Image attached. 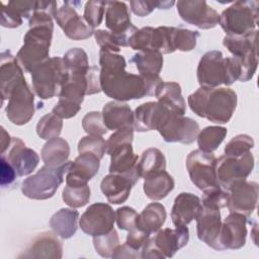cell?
I'll list each match as a JSON object with an SVG mask.
<instances>
[{"instance_id": "5b68a950", "label": "cell", "mask_w": 259, "mask_h": 259, "mask_svg": "<svg viewBox=\"0 0 259 259\" xmlns=\"http://www.w3.org/2000/svg\"><path fill=\"white\" fill-rule=\"evenodd\" d=\"M188 240L189 231L186 226L159 230L154 237H149L143 245L141 258L164 259L173 257L179 249L188 243Z\"/></svg>"}, {"instance_id": "2e32d148", "label": "cell", "mask_w": 259, "mask_h": 259, "mask_svg": "<svg viewBox=\"0 0 259 259\" xmlns=\"http://www.w3.org/2000/svg\"><path fill=\"white\" fill-rule=\"evenodd\" d=\"M228 209L230 212H238L249 218L255 210L259 186L255 181L240 180L233 183L228 189Z\"/></svg>"}, {"instance_id": "44dd1931", "label": "cell", "mask_w": 259, "mask_h": 259, "mask_svg": "<svg viewBox=\"0 0 259 259\" xmlns=\"http://www.w3.org/2000/svg\"><path fill=\"white\" fill-rule=\"evenodd\" d=\"M109 156V172L125 176L135 185L140 179L138 172L139 157L134 153L132 144H123L116 147Z\"/></svg>"}, {"instance_id": "f907efd6", "label": "cell", "mask_w": 259, "mask_h": 259, "mask_svg": "<svg viewBox=\"0 0 259 259\" xmlns=\"http://www.w3.org/2000/svg\"><path fill=\"white\" fill-rule=\"evenodd\" d=\"M175 4L174 1H145V0H138V1H131V9L132 11L140 16L144 17L149 15L155 8L160 9H168Z\"/></svg>"}, {"instance_id": "d6a6232c", "label": "cell", "mask_w": 259, "mask_h": 259, "mask_svg": "<svg viewBox=\"0 0 259 259\" xmlns=\"http://www.w3.org/2000/svg\"><path fill=\"white\" fill-rule=\"evenodd\" d=\"M166 209L162 203L152 202L138 213L136 227L148 234L156 233L166 221Z\"/></svg>"}, {"instance_id": "6f0895ef", "label": "cell", "mask_w": 259, "mask_h": 259, "mask_svg": "<svg viewBox=\"0 0 259 259\" xmlns=\"http://www.w3.org/2000/svg\"><path fill=\"white\" fill-rule=\"evenodd\" d=\"M149 237H150V234L135 227L128 231L125 244H127L133 249L140 251V249L143 247V245L149 239Z\"/></svg>"}, {"instance_id": "9a60e30c", "label": "cell", "mask_w": 259, "mask_h": 259, "mask_svg": "<svg viewBox=\"0 0 259 259\" xmlns=\"http://www.w3.org/2000/svg\"><path fill=\"white\" fill-rule=\"evenodd\" d=\"M176 5L182 20L200 29L213 28L219 24V13L204 0H181Z\"/></svg>"}, {"instance_id": "bcb514c9", "label": "cell", "mask_w": 259, "mask_h": 259, "mask_svg": "<svg viewBox=\"0 0 259 259\" xmlns=\"http://www.w3.org/2000/svg\"><path fill=\"white\" fill-rule=\"evenodd\" d=\"M254 147V140L246 134L237 135L232 138L225 147V155L238 157L247 152Z\"/></svg>"}, {"instance_id": "7dc6e473", "label": "cell", "mask_w": 259, "mask_h": 259, "mask_svg": "<svg viewBox=\"0 0 259 259\" xmlns=\"http://www.w3.org/2000/svg\"><path fill=\"white\" fill-rule=\"evenodd\" d=\"M229 192L223 189L221 186L203 191L201 204L202 206L221 209L228 204Z\"/></svg>"}, {"instance_id": "52a82bcc", "label": "cell", "mask_w": 259, "mask_h": 259, "mask_svg": "<svg viewBox=\"0 0 259 259\" xmlns=\"http://www.w3.org/2000/svg\"><path fill=\"white\" fill-rule=\"evenodd\" d=\"M259 2L236 1L220 15V25L227 35H243L255 30L258 23Z\"/></svg>"}, {"instance_id": "94428289", "label": "cell", "mask_w": 259, "mask_h": 259, "mask_svg": "<svg viewBox=\"0 0 259 259\" xmlns=\"http://www.w3.org/2000/svg\"><path fill=\"white\" fill-rule=\"evenodd\" d=\"M12 138H10L9 134L5 131V128L1 127V154H4L11 145Z\"/></svg>"}, {"instance_id": "7bdbcfd3", "label": "cell", "mask_w": 259, "mask_h": 259, "mask_svg": "<svg viewBox=\"0 0 259 259\" xmlns=\"http://www.w3.org/2000/svg\"><path fill=\"white\" fill-rule=\"evenodd\" d=\"M90 193V187L87 184L78 187L67 185L63 190L62 198L67 205L77 208L82 207L89 202Z\"/></svg>"}, {"instance_id": "3957f363", "label": "cell", "mask_w": 259, "mask_h": 259, "mask_svg": "<svg viewBox=\"0 0 259 259\" xmlns=\"http://www.w3.org/2000/svg\"><path fill=\"white\" fill-rule=\"evenodd\" d=\"M54 26L34 25L29 27L23 36V46L16 55V60L21 68L31 71L49 59L50 47L53 37Z\"/></svg>"}, {"instance_id": "8fae6325", "label": "cell", "mask_w": 259, "mask_h": 259, "mask_svg": "<svg viewBox=\"0 0 259 259\" xmlns=\"http://www.w3.org/2000/svg\"><path fill=\"white\" fill-rule=\"evenodd\" d=\"M5 111L8 119L16 125H23L32 118L35 111L34 95L25 79L12 90Z\"/></svg>"}, {"instance_id": "e575fe53", "label": "cell", "mask_w": 259, "mask_h": 259, "mask_svg": "<svg viewBox=\"0 0 259 259\" xmlns=\"http://www.w3.org/2000/svg\"><path fill=\"white\" fill-rule=\"evenodd\" d=\"M70 155V146L62 138L49 140L41 149V159L45 165L49 167H59L68 161Z\"/></svg>"}, {"instance_id": "ab89813d", "label": "cell", "mask_w": 259, "mask_h": 259, "mask_svg": "<svg viewBox=\"0 0 259 259\" xmlns=\"http://www.w3.org/2000/svg\"><path fill=\"white\" fill-rule=\"evenodd\" d=\"M131 35L132 34L130 33L115 34L104 29H98L94 32L96 44L100 49L111 53H118L121 47H128V39Z\"/></svg>"}, {"instance_id": "680465c9", "label": "cell", "mask_w": 259, "mask_h": 259, "mask_svg": "<svg viewBox=\"0 0 259 259\" xmlns=\"http://www.w3.org/2000/svg\"><path fill=\"white\" fill-rule=\"evenodd\" d=\"M7 5L16 11L22 18L29 19L35 9L36 1H9Z\"/></svg>"}, {"instance_id": "f6af8a7d", "label": "cell", "mask_w": 259, "mask_h": 259, "mask_svg": "<svg viewBox=\"0 0 259 259\" xmlns=\"http://www.w3.org/2000/svg\"><path fill=\"white\" fill-rule=\"evenodd\" d=\"M106 142L101 136L88 135L83 137L78 143V152L90 153L95 155L98 159H102L105 154Z\"/></svg>"}, {"instance_id": "ac0fdd59", "label": "cell", "mask_w": 259, "mask_h": 259, "mask_svg": "<svg viewBox=\"0 0 259 259\" xmlns=\"http://www.w3.org/2000/svg\"><path fill=\"white\" fill-rule=\"evenodd\" d=\"M197 81L200 87L215 88L226 81V70L221 51L206 52L197 66Z\"/></svg>"}, {"instance_id": "4dcf8cb0", "label": "cell", "mask_w": 259, "mask_h": 259, "mask_svg": "<svg viewBox=\"0 0 259 259\" xmlns=\"http://www.w3.org/2000/svg\"><path fill=\"white\" fill-rule=\"evenodd\" d=\"M144 192L152 200L165 198L174 188V179L166 171H158L144 178Z\"/></svg>"}, {"instance_id": "91938a15", "label": "cell", "mask_w": 259, "mask_h": 259, "mask_svg": "<svg viewBox=\"0 0 259 259\" xmlns=\"http://www.w3.org/2000/svg\"><path fill=\"white\" fill-rule=\"evenodd\" d=\"M111 258H141V254L139 250L133 249L127 244L118 245L114 250Z\"/></svg>"}, {"instance_id": "7c38bea8", "label": "cell", "mask_w": 259, "mask_h": 259, "mask_svg": "<svg viewBox=\"0 0 259 259\" xmlns=\"http://www.w3.org/2000/svg\"><path fill=\"white\" fill-rule=\"evenodd\" d=\"M128 47L139 52H160L163 54L173 53L168 26H146L135 31L130 39Z\"/></svg>"}, {"instance_id": "9c48e42d", "label": "cell", "mask_w": 259, "mask_h": 259, "mask_svg": "<svg viewBox=\"0 0 259 259\" xmlns=\"http://www.w3.org/2000/svg\"><path fill=\"white\" fill-rule=\"evenodd\" d=\"M157 131L167 143L188 145L197 139L199 125L194 119L175 114L167 109L157 126Z\"/></svg>"}, {"instance_id": "484cf974", "label": "cell", "mask_w": 259, "mask_h": 259, "mask_svg": "<svg viewBox=\"0 0 259 259\" xmlns=\"http://www.w3.org/2000/svg\"><path fill=\"white\" fill-rule=\"evenodd\" d=\"M63 245L56 235L52 232L39 234L30 244L25 253L20 255L22 258H62Z\"/></svg>"}, {"instance_id": "f5cc1de1", "label": "cell", "mask_w": 259, "mask_h": 259, "mask_svg": "<svg viewBox=\"0 0 259 259\" xmlns=\"http://www.w3.org/2000/svg\"><path fill=\"white\" fill-rule=\"evenodd\" d=\"M138 212L130 206H121L115 210V222L117 227L123 231H130L136 227Z\"/></svg>"}, {"instance_id": "8992f818", "label": "cell", "mask_w": 259, "mask_h": 259, "mask_svg": "<svg viewBox=\"0 0 259 259\" xmlns=\"http://www.w3.org/2000/svg\"><path fill=\"white\" fill-rule=\"evenodd\" d=\"M71 162L67 161L59 167L42 166L35 174L22 181L21 191L23 195L36 200H45L54 196L64 181V175L67 173Z\"/></svg>"}, {"instance_id": "d6986e66", "label": "cell", "mask_w": 259, "mask_h": 259, "mask_svg": "<svg viewBox=\"0 0 259 259\" xmlns=\"http://www.w3.org/2000/svg\"><path fill=\"white\" fill-rule=\"evenodd\" d=\"M1 156L13 166L18 176L30 174L39 162V157L36 152L27 148L24 142L18 138H12L11 145L7 150V155L3 154Z\"/></svg>"}, {"instance_id": "8d00e7d4", "label": "cell", "mask_w": 259, "mask_h": 259, "mask_svg": "<svg viewBox=\"0 0 259 259\" xmlns=\"http://www.w3.org/2000/svg\"><path fill=\"white\" fill-rule=\"evenodd\" d=\"M166 159L164 154L157 148H149L142 153L138 161V172L140 178H145L150 174L165 170Z\"/></svg>"}, {"instance_id": "f546056e", "label": "cell", "mask_w": 259, "mask_h": 259, "mask_svg": "<svg viewBox=\"0 0 259 259\" xmlns=\"http://www.w3.org/2000/svg\"><path fill=\"white\" fill-rule=\"evenodd\" d=\"M155 96L158 102L170 112L184 115L186 105L181 94V87L178 83L162 81L155 91Z\"/></svg>"}, {"instance_id": "ffe728a7", "label": "cell", "mask_w": 259, "mask_h": 259, "mask_svg": "<svg viewBox=\"0 0 259 259\" xmlns=\"http://www.w3.org/2000/svg\"><path fill=\"white\" fill-rule=\"evenodd\" d=\"M100 159L90 153H80L71 162L66 173V184L73 187L86 185L98 172Z\"/></svg>"}, {"instance_id": "f1b7e54d", "label": "cell", "mask_w": 259, "mask_h": 259, "mask_svg": "<svg viewBox=\"0 0 259 259\" xmlns=\"http://www.w3.org/2000/svg\"><path fill=\"white\" fill-rule=\"evenodd\" d=\"M133 183L123 175L110 173L103 177L100 189L110 203L120 204L124 202L131 193Z\"/></svg>"}, {"instance_id": "c3c4849f", "label": "cell", "mask_w": 259, "mask_h": 259, "mask_svg": "<svg viewBox=\"0 0 259 259\" xmlns=\"http://www.w3.org/2000/svg\"><path fill=\"white\" fill-rule=\"evenodd\" d=\"M107 2L105 1H88L84 8V19L92 27L100 25L104 16L105 6Z\"/></svg>"}, {"instance_id": "9f6ffc18", "label": "cell", "mask_w": 259, "mask_h": 259, "mask_svg": "<svg viewBox=\"0 0 259 259\" xmlns=\"http://www.w3.org/2000/svg\"><path fill=\"white\" fill-rule=\"evenodd\" d=\"M17 173L13 166L1 156L0 158V184L2 187L9 186L16 178Z\"/></svg>"}, {"instance_id": "60d3db41", "label": "cell", "mask_w": 259, "mask_h": 259, "mask_svg": "<svg viewBox=\"0 0 259 259\" xmlns=\"http://www.w3.org/2000/svg\"><path fill=\"white\" fill-rule=\"evenodd\" d=\"M64 64L68 74H81L86 75L89 70V61L86 52L80 48L69 50L63 57Z\"/></svg>"}, {"instance_id": "6da1fadb", "label": "cell", "mask_w": 259, "mask_h": 259, "mask_svg": "<svg viewBox=\"0 0 259 259\" xmlns=\"http://www.w3.org/2000/svg\"><path fill=\"white\" fill-rule=\"evenodd\" d=\"M163 80L159 77L146 78L132 74L125 68L111 70L100 69L99 82L101 91L116 101L141 99L147 95H155L158 85Z\"/></svg>"}, {"instance_id": "e0dca14e", "label": "cell", "mask_w": 259, "mask_h": 259, "mask_svg": "<svg viewBox=\"0 0 259 259\" xmlns=\"http://www.w3.org/2000/svg\"><path fill=\"white\" fill-rule=\"evenodd\" d=\"M248 218L242 213L230 212L222 223L217 251L238 250L246 244Z\"/></svg>"}, {"instance_id": "ba28073f", "label": "cell", "mask_w": 259, "mask_h": 259, "mask_svg": "<svg viewBox=\"0 0 259 259\" xmlns=\"http://www.w3.org/2000/svg\"><path fill=\"white\" fill-rule=\"evenodd\" d=\"M217 158L212 153L194 150L186 158V169L190 180L200 190L219 187L217 180Z\"/></svg>"}, {"instance_id": "d590c367", "label": "cell", "mask_w": 259, "mask_h": 259, "mask_svg": "<svg viewBox=\"0 0 259 259\" xmlns=\"http://www.w3.org/2000/svg\"><path fill=\"white\" fill-rule=\"evenodd\" d=\"M134 63L140 75L146 78H156L163 68V55L160 52H138L133 56Z\"/></svg>"}, {"instance_id": "603a6c76", "label": "cell", "mask_w": 259, "mask_h": 259, "mask_svg": "<svg viewBox=\"0 0 259 259\" xmlns=\"http://www.w3.org/2000/svg\"><path fill=\"white\" fill-rule=\"evenodd\" d=\"M195 220L198 239L215 250L222 227L220 209L202 206Z\"/></svg>"}, {"instance_id": "7a4b0ae2", "label": "cell", "mask_w": 259, "mask_h": 259, "mask_svg": "<svg viewBox=\"0 0 259 259\" xmlns=\"http://www.w3.org/2000/svg\"><path fill=\"white\" fill-rule=\"evenodd\" d=\"M190 109L198 116L214 123H227L237 106V94L225 87H200L188 96Z\"/></svg>"}, {"instance_id": "4316f807", "label": "cell", "mask_w": 259, "mask_h": 259, "mask_svg": "<svg viewBox=\"0 0 259 259\" xmlns=\"http://www.w3.org/2000/svg\"><path fill=\"white\" fill-rule=\"evenodd\" d=\"M166 110L158 101H149L141 104L134 112V130L141 133L157 130Z\"/></svg>"}, {"instance_id": "ee69618b", "label": "cell", "mask_w": 259, "mask_h": 259, "mask_svg": "<svg viewBox=\"0 0 259 259\" xmlns=\"http://www.w3.org/2000/svg\"><path fill=\"white\" fill-rule=\"evenodd\" d=\"M93 245L96 252L101 257H111L114 250L119 245V238L116 230L112 229L106 234L93 237Z\"/></svg>"}, {"instance_id": "11a10c76", "label": "cell", "mask_w": 259, "mask_h": 259, "mask_svg": "<svg viewBox=\"0 0 259 259\" xmlns=\"http://www.w3.org/2000/svg\"><path fill=\"white\" fill-rule=\"evenodd\" d=\"M2 9H1V25L3 27L8 28H14L18 27L22 24V17L14 11L11 7H9L5 3H1Z\"/></svg>"}, {"instance_id": "b9f144b4", "label": "cell", "mask_w": 259, "mask_h": 259, "mask_svg": "<svg viewBox=\"0 0 259 259\" xmlns=\"http://www.w3.org/2000/svg\"><path fill=\"white\" fill-rule=\"evenodd\" d=\"M63 120L55 113H47L39 118L36 124V134L42 140L58 138L62 132Z\"/></svg>"}, {"instance_id": "db71d44e", "label": "cell", "mask_w": 259, "mask_h": 259, "mask_svg": "<svg viewBox=\"0 0 259 259\" xmlns=\"http://www.w3.org/2000/svg\"><path fill=\"white\" fill-rule=\"evenodd\" d=\"M80 109H81L80 104L75 103L71 100L59 97V100L56 103V105L53 107L52 112L63 119V118H71L75 116Z\"/></svg>"}, {"instance_id": "7402d4cb", "label": "cell", "mask_w": 259, "mask_h": 259, "mask_svg": "<svg viewBox=\"0 0 259 259\" xmlns=\"http://www.w3.org/2000/svg\"><path fill=\"white\" fill-rule=\"evenodd\" d=\"M23 69L10 51L1 53L0 61V91L2 103L9 98L12 90L24 80Z\"/></svg>"}, {"instance_id": "f35d334b", "label": "cell", "mask_w": 259, "mask_h": 259, "mask_svg": "<svg viewBox=\"0 0 259 259\" xmlns=\"http://www.w3.org/2000/svg\"><path fill=\"white\" fill-rule=\"evenodd\" d=\"M170 42L173 52H190L196 47L197 38L199 37L198 31H193L182 27H169Z\"/></svg>"}, {"instance_id": "74e56055", "label": "cell", "mask_w": 259, "mask_h": 259, "mask_svg": "<svg viewBox=\"0 0 259 259\" xmlns=\"http://www.w3.org/2000/svg\"><path fill=\"white\" fill-rule=\"evenodd\" d=\"M227 128L219 125H210L204 127L198 133L197 144L199 150L207 153L215 151L227 136Z\"/></svg>"}, {"instance_id": "30bf717a", "label": "cell", "mask_w": 259, "mask_h": 259, "mask_svg": "<svg viewBox=\"0 0 259 259\" xmlns=\"http://www.w3.org/2000/svg\"><path fill=\"white\" fill-rule=\"evenodd\" d=\"M254 168V157L251 152L241 156H221L217 159V180L219 185L228 191L230 186L240 180H245Z\"/></svg>"}, {"instance_id": "cb8c5ba5", "label": "cell", "mask_w": 259, "mask_h": 259, "mask_svg": "<svg viewBox=\"0 0 259 259\" xmlns=\"http://www.w3.org/2000/svg\"><path fill=\"white\" fill-rule=\"evenodd\" d=\"M202 207L198 196L190 192H181L174 199L171 210L172 223L175 227L187 226L196 219Z\"/></svg>"}, {"instance_id": "277c9868", "label": "cell", "mask_w": 259, "mask_h": 259, "mask_svg": "<svg viewBox=\"0 0 259 259\" xmlns=\"http://www.w3.org/2000/svg\"><path fill=\"white\" fill-rule=\"evenodd\" d=\"M67 78L68 71L60 57L49 58L31 71L32 88L40 99H50L57 95Z\"/></svg>"}, {"instance_id": "681fc988", "label": "cell", "mask_w": 259, "mask_h": 259, "mask_svg": "<svg viewBox=\"0 0 259 259\" xmlns=\"http://www.w3.org/2000/svg\"><path fill=\"white\" fill-rule=\"evenodd\" d=\"M82 126L88 135L102 136L108 131L103 122L102 113L98 111H90L86 113L82 119Z\"/></svg>"}, {"instance_id": "d4e9b609", "label": "cell", "mask_w": 259, "mask_h": 259, "mask_svg": "<svg viewBox=\"0 0 259 259\" xmlns=\"http://www.w3.org/2000/svg\"><path fill=\"white\" fill-rule=\"evenodd\" d=\"M105 25L115 34H133L138 28L131 21V14L124 2L109 1L106 4Z\"/></svg>"}, {"instance_id": "816d5d0a", "label": "cell", "mask_w": 259, "mask_h": 259, "mask_svg": "<svg viewBox=\"0 0 259 259\" xmlns=\"http://www.w3.org/2000/svg\"><path fill=\"white\" fill-rule=\"evenodd\" d=\"M134 140V127L133 126H124L116 130L109 139L106 141V149L105 153L110 155L112 151L123 144H132Z\"/></svg>"}, {"instance_id": "1f68e13d", "label": "cell", "mask_w": 259, "mask_h": 259, "mask_svg": "<svg viewBox=\"0 0 259 259\" xmlns=\"http://www.w3.org/2000/svg\"><path fill=\"white\" fill-rule=\"evenodd\" d=\"M258 30H253L243 35H226L223 45L237 58H248L258 56L257 54Z\"/></svg>"}, {"instance_id": "83f0119b", "label": "cell", "mask_w": 259, "mask_h": 259, "mask_svg": "<svg viewBox=\"0 0 259 259\" xmlns=\"http://www.w3.org/2000/svg\"><path fill=\"white\" fill-rule=\"evenodd\" d=\"M103 122L107 130L116 131L124 126H133L134 112L130 105L122 101L107 102L102 108Z\"/></svg>"}, {"instance_id": "836d02e7", "label": "cell", "mask_w": 259, "mask_h": 259, "mask_svg": "<svg viewBox=\"0 0 259 259\" xmlns=\"http://www.w3.org/2000/svg\"><path fill=\"white\" fill-rule=\"evenodd\" d=\"M78 219L79 212L73 207L61 208L52 215L50 226L56 235L62 239H69L77 232Z\"/></svg>"}, {"instance_id": "4fadbf2b", "label": "cell", "mask_w": 259, "mask_h": 259, "mask_svg": "<svg viewBox=\"0 0 259 259\" xmlns=\"http://www.w3.org/2000/svg\"><path fill=\"white\" fill-rule=\"evenodd\" d=\"M74 4L75 2H64L60 8L54 10L53 17L67 37L73 40L89 38L94 34L95 30L85 21L84 17L77 13Z\"/></svg>"}, {"instance_id": "5bb4252c", "label": "cell", "mask_w": 259, "mask_h": 259, "mask_svg": "<svg viewBox=\"0 0 259 259\" xmlns=\"http://www.w3.org/2000/svg\"><path fill=\"white\" fill-rule=\"evenodd\" d=\"M115 222V212L112 207L103 202H96L87 207L79 220L81 230L92 237L110 232Z\"/></svg>"}]
</instances>
